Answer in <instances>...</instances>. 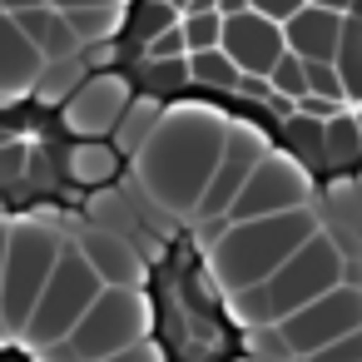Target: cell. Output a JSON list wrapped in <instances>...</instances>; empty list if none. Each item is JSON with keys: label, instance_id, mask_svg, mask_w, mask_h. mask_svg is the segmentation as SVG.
I'll return each mask as SVG.
<instances>
[{"label": "cell", "instance_id": "10", "mask_svg": "<svg viewBox=\"0 0 362 362\" xmlns=\"http://www.w3.org/2000/svg\"><path fill=\"white\" fill-rule=\"evenodd\" d=\"M129 100H134V90H129V80H124L119 70H115V75H90V80L70 95V105L60 110L70 139H110Z\"/></svg>", "mask_w": 362, "mask_h": 362}, {"label": "cell", "instance_id": "31", "mask_svg": "<svg viewBox=\"0 0 362 362\" xmlns=\"http://www.w3.org/2000/svg\"><path fill=\"white\" fill-rule=\"evenodd\" d=\"M25 164H30V154L21 149V144H0V189H11V184H21L25 179Z\"/></svg>", "mask_w": 362, "mask_h": 362}, {"label": "cell", "instance_id": "14", "mask_svg": "<svg viewBox=\"0 0 362 362\" xmlns=\"http://www.w3.org/2000/svg\"><path fill=\"white\" fill-rule=\"evenodd\" d=\"M40 70H45V60L35 55V45L21 35V25L11 16H0V105L30 95Z\"/></svg>", "mask_w": 362, "mask_h": 362}, {"label": "cell", "instance_id": "42", "mask_svg": "<svg viewBox=\"0 0 362 362\" xmlns=\"http://www.w3.org/2000/svg\"><path fill=\"white\" fill-rule=\"evenodd\" d=\"M6 238H11V218H0V268H6Z\"/></svg>", "mask_w": 362, "mask_h": 362}, {"label": "cell", "instance_id": "6", "mask_svg": "<svg viewBox=\"0 0 362 362\" xmlns=\"http://www.w3.org/2000/svg\"><path fill=\"white\" fill-rule=\"evenodd\" d=\"M134 342H149V308L134 288H105L95 308L80 317V327L65 337V352L75 362H100L115 357Z\"/></svg>", "mask_w": 362, "mask_h": 362}, {"label": "cell", "instance_id": "25", "mask_svg": "<svg viewBox=\"0 0 362 362\" xmlns=\"http://www.w3.org/2000/svg\"><path fill=\"white\" fill-rule=\"evenodd\" d=\"M189 80H194V85H204V90L233 95L243 75L233 70V60H228L223 50H204V55H189Z\"/></svg>", "mask_w": 362, "mask_h": 362}, {"label": "cell", "instance_id": "23", "mask_svg": "<svg viewBox=\"0 0 362 362\" xmlns=\"http://www.w3.org/2000/svg\"><path fill=\"white\" fill-rule=\"evenodd\" d=\"M322 204H327V233L332 238L337 233H362V204H357V184L352 179H332Z\"/></svg>", "mask_w": 362, "mask_h": 362}, {"label": "cell", "instance_id": "46", "mask_svg": "<svg viewBox=\"0 0 362 362\" xmlns=\"http://www.w3.org/2000/svg\"><path fill=\"white\" fill-rule=\"evenodd\" d=\"M6 139H11V134H6V129H0V144H6Z\"/></svg>", "mask_w": 362, "mask_h": 362}, {"label": "cell", "instance_id": "29", "mask_svg": "<svg viewBox=\"0 0 362 362\" xmlns=\"http://www.w3.org/2000/svg\"><path fill=\"white\" fill-rule=\"evenodd\" d=\"M303 75H308V95L332 100V105H347V90H342L337 65H303Z\"/></svg>", "mask_w": 362, "mask_h": 362}, {"label": "cell", "instance_id": "30", "mask_svg": "<svg viewBox=\"0 0 362 362\" xmlns=\"http://www.w3.org/2000/svg\"><path fill=\"white\" fill-rule=\"evenodd\" d=\"M80 65H85V75H115L119 70V40L80 45Z\"/></svg>", "mask_w": 362, "mask_h": 362}, {"label": "cell", "instance_id": "38", "mask_svg": "<svg viewBox=\"0 0 362 362\" xmlns=\"http://www.w3.org/2000/svg\"><path fill=\"white\" fill-rule=\"evenodd\" d=\"M100 362H164V352H159L154 342H134V347H124V352H115V357H100Z\"/></svg>", "mask_w": 362, "mask_h": 362}, {"label": "cell", "instance_id": "33", "mask_svg": "<svg viewBox=\"0 0 362 362\" xmlns=\"http://www.w3.org/2000/svg\"><path fill=\"white\" fill-rule=\"evenodd\" d=\"M308 362H362V327L347 332V337H337L332 347H322V352L308 357Z\"/></svg>", "mask_w": 362, "mask_h": 362}, {"label": "cell", "instance_id": "19", "mask_svg": "<svg viewBox=\"0 0 362 362\" xmlns=\"http://www.w3.org/2000/svg\"><path fill=\"white\" fill-rule=\"evenodd\" d=\"M278 129H283V139H288L283 154H293L308 174H313V169H327V149H322V129H327V124H317V119H308V115H293V119L278 124Z\"/></svg>", "mask_w": 362, "mask_h": 362}, {"label": "cell", "instance_id": "36", "mask_svg": "<svg viewBox=\"0 0 362 362\" xmlns=\"http://www.w3.org/2000/svg\"><path fill=\"white\" fill-rule=\"evenodd\" d=\"M45 6L75 16V11H124V0H45Z\"/></svg>", "mask_w": 362, "mask_h": 362}, {"label": "cell", "instance_id": "24", "mask_svg": "<svg viewBox=\"0 0 362 362\" xmlns=\"http://www.w3.org/2000/svg\"><path fill=\"white\" fill-rule=\"evenodd\" d=\"M184 16H179V6L174 0H139V11L129 16V45H149V40H159L164 30H174Z\"/></svg>", "mask_w": 362, "mask_h": 362}, {"label": "cell", "instance_id": "16", "mask_svg": "<svg viewBox=\"0 0 362 362\" xmlns=\"http://www.w3.org/2000/svg\"><path fill=\"white\" fill-rule=\"evenodd\" d=\"M16 25H21V35L35 45V55H40L45 65L80 55V40H75L65 11H55V6H35V11H25V16H16Z\"/></svg>", "mask_w": 362, "mask_h": 362}, {"label": "cell", "instance_id": "41", "mask_svg": "<svg viewBox=\"0 0 362 362\" xmlns=\"http://www.w3.org/2000/svg\"><path fill=\"white\" fill-rule=\"evenodd\" d=\"M308 6H322V11H337V16H352L357 0H308Z\"/></svg>", "mask_w": 362, "mask_h": 362}, {"label": "cell", "instance_id": "37", "mask_svg": "<svg viewBox=\"0 0 362 362\" xmlns=\"http://www.w3.org/2000/svg\"><path fill=\"white\" fill-rule=\"evenodd\" d=\"M233 95H243V100H253V105H268V100H273V85H268L263 75H243Z\"/></svg>", "mask_w": 362, "mask_h": 362}, {"label": "cell", "instance_id": "47", "mask_svg": "<svg viewBox=\"0 0 362 362\" xmlns=\"http://www.w3.org/2000/svg\"><path fill=\"white\" fill-rule=\"evenodd\" d=\"M357 129H362V115H357Z\"/></svg>", "mask_w": 362, "mask_h": 362}, {"label": "cell", "instance_id": "34", "mask_svg": "<svg viewBox=\"0 0 362 362\" xmlns=\"http://www.w3.org/2000/svg\"><path fill=\"white\" fill-rule=\"evenodd\" d=\"M303 6H308V0H248V11L263 16V21H273V25H288Z\"/></svg>", "mask_w": 362, "mask_h": 362}, {"label": "cell", "instance_id": "3", "mask_svg": "<svg viewBox=\"0 0 362 362\" xmlns=\"http://www.w3.org/2000/svg\"><path fill=\"white\" fill-rule=\"evenodd\" d=\"M322 228L317 209H293L278 218H253V223H228V233L209 248V273L214 283L233 298L243 288H258L268 273H278L313 233Z\"/></svg>", "mask_w": 362, "mask_h": 362}, {"label": "cell", "instance_id": "44", "mask_svg": "<svg viewBox=\"0 0 362 362\" xmlns=\"http://www.w3.org/2000/svg\"><path fill=\"white\" fill-rule=\"evenodd\" d=\"M352 184H357V204H362V174H357V179H352Z\"/></svg>", "mask_w": 362, "mask_h": 362}, {"label": "cell", "instance_id": "40", "mask_svg": "<svg viewBox=\"0 0 362 362\" xmlns=\"http://www.w3.org/2000/svg\"><path fill=\"white\" fill-rule=\"evenodd\" d=\"M214 11H218L223 21H233V16H243V11H248V0H214Z\"/></svg>", "mask_w": 362, "mask_h": 362}, {"label": "cell", "instance_id": "43", "mask_svg": "<svg viewBox=\"0 0 362 362\" xmlns=\"http://www.w3.org/2000/svg\"><path fill=\"white\" fill-rule=\"evenodd\" d=\"M11 337H16V332H11V327H6V317H0V347H6V342H11Z\"/></svg>", "mask_w": 362, "mask_h": 362}, {"label": "cell", "instance_id": "13", "mask_svg": "<svg viewBox=\"0 0 362 362\" xmlns=\"http://www.w3.org/2000/svg\"><path fill=\"white\" fill-rule=\"evenodd\" d=\"M337 40H342V16L337 11H322V6H303L283 25V45L303 65H332L337 60Z\"/></svg>", "mask_w": 362, "mask_h": 362}, {"label": "cell", "instance_id": "1", "mask_svg": "<svg viewBox=\"0 0 362 362\" xmlns=\"http://www.w3.org/2000/svg\"><path fill=\"white\" fill-rule=\"evenodd\" d=\"M228 139V115L209 110V105H169L159 129L149 134V144L134 154V179L144 189V199L164 214H184L194 218L218 154Z\"/></svg>", "mask_w": 362, "mask_h": 362}, {"label": "cell", "instance_id": "17", "mask_svg": "<svg viewBox=\"0 0 362 362\" xmlns=\"http://www.w3.org/2000/svg\"><path fill=\"white\" fill-rule=\"evenodd\" d=\"M164 110H169V105H159L154 95H134V100L124 105V115H119L115 134H110V149H115L119 159H129V164H134V154H139V149L149 144V134L159 129Z\"/></svg>", "mask_w": 362, "mask_h": 362}, {"label": "cell", "instance_id": "15", "mask_svg": "<svg viewBox=\"0 0 362 362\" xmlns=\"http://www.w3.org/2000/svg\"><path fill=\"white\" fill-rule=\"evenodd\" d=\"M60 174L75 189H110L119 179V154L110 149V139H75L60 154Z\"/></svg>", "mask_w": 362, "mask_h": 362}, {"label": "cell", "instance_id": "5", "mask_svg": "<svg viewBox=\"0 0 362 362\" xmlns=\"http://www.w3.org/2000/svg\"><path fill=\"white\" fill-rule=\"evenodd\" d=\"M60 248L65 238L55 228H45L40 218H21L11 223V238H6V268H0V317H6L11 332L25 327L35 298L45 293L55 263H60Z\"/></svg>", "mask_w": 362, "mask_h": 362}, {"label": "cell", "instance_id": "39", "mask_svg": "<svg viewBox=\"0 0 362 362\" xmlns=\"http://www.w3.org/2000/svg\"><path fill=\"white\" fill-rule=\"evenodd\" d=\"M35 6H45V0H0V16H25V11H35Z\"/></svg>", "mask_w": 362, "mask_h": 362}, {"label": "cell", "instance_id": "28", "mask_svg": "<svg viewBox=\"0 0 362 362\" xmlns=\"http://www.w3.org/2000/svg\"><path fill=\"white\" fill-rule=\"evenodd\" d=\"M268 85H273V95H283V100H293V105H298V100L308 95V75H303V60L283 50V60H278V65L268 70Z\"/></svg>", "mask_w": 362, "mask_h": 362}, {"label": "cell", "instance_id": "18", "mask_svg": "<svg viewBox=\"0 0 362 362\" xmlns=\"http://www.w3.org/2000/svg\"><path fill=\"white\" fill-rule=\"evenodd\" d=\"M90 75H85V65H80V55H70V60H50L45 70H40V80H35V100L45 105V110H65L70 105V95L85 85Z\"/></svg>", "mask_w": 362, "mask_h": 362}, {"label": "cell", "instance_id": "11", "mask_svg": "<svg viewBox=\"0 0 362 362\" xmlns=\"http://www.w3.org/2000/svg\"><path fill=\"white\" fill-rule=\"evenodd\" d=\"M218 50L233 60L238 75H263V80H268V70L283 60L288 45H283V25H273V21L243 11V16L223 21V40H218Z\"/></svg>", "mask_w": 362, "mask_h": 362}, {"label": "cell", "instance_id": "32", "mask_svg": "<svg viewBox=\"0 0 362 362\" xmlns=\"http://www.w3.org/2000/svg\"><path fill=\"white\" fill-rule=\"evenodd\" d=\"M184 55H189V50H184V30H179V25L144 45V60H184ZM144 60H139V65H144Z\"/></svg>", "mask_w": 362, "mask_h": 362}, {"label": "cell", "instance_id": "4", "mask_svg": "<svg viewBox=\"0 0 362 362\" xmlns=\"http://www.w3.org/2000/svg\"><path fill=\"white\" fill-rule=\"evenodd\" d=\"M105 293V283L95 278V268L80 258V248L75 243H65L60 248V263H55V273H50V283H45V293L35 298V308H30V317H25V327L16 332L25 347H55V342H65L75 327H80V317L95 308V298Z\"/></svg>", "mask_w": 362, "mask_h": 362}, {"label": "cell", "instance_id": "45", "mask_svg": "<svg viewBox=\"0 0 362 362\" xmlns=\"http://www.w3.org/2000/svg\"><path fill=\"white\" fill-rule=\"evenodd\" d=\"M352 16H362V0H357V6H352Z\"/></svg>", "mask_w": 362, "mask_h": 362}, {"label": "cell", "instance_id": "12", "mask_svg": "<svg viewBox=\"0 0 362 362\" xmlns=\"http://www.w3.org/2000/svg\"><path fill=\"white\" fill-rule=\"evenodd\" d=\"M80 258L95 268V278L105 283V288H134L139 293V283H144V248L139 243H129V238H119V233H105V228H85L80 233Z\"/></svg>", "mask_w": 362, "mask_h": 362}, {"label": "cell", "instance_id": "26", "mask_svg": "<svg viewBox=\"0 0 362 362\" xmlns=\"http://www.w3.org/2000/svg\"><path fill=\"white\" fill-rule=\"evenodd\" d=\"M65 21H70V30H75L80 45H100V40H115L124 11H75V16H65Z\"/></svg>", "mask_w": 362, "mask_h": 362}, {"label": "cell", "instance_id": "9", "mask_svg": "<svg viewBox=\"0 0 362 362\" xmlns=\"http://www.w3.org/2000/svg\"><path fill=\"white\" fill-rule=\"evenodd\" d=\"M263 154H268V139H263L253 124H233V119H228V139H223L218 169H214V179H209V189H204V199H199V209H194V223L223 218L228 204L238 199V189L248 184V174L263 164Z\"/></svg>", "mask_w": 362, "mask_h": 362}, {"label": "cell", "instance_id": "8", "mask_svg": "<svg viewBox=\"0 0 362 362\" xmlns=\"http://www.w3.org/2000/svg\"><path fill=\"white\" fill-rule=\"evenodd\" d=\"M273 327H278L288 357H303V362H308V357H317L322 347H332L337 337H347V332L362 327V288H357V283H337L332 293L313 298L308 308H298L293 317H283V322H273Z\"/></svg>", "mask_w": 362, "mask_h": 362}, {"label": "cell", "instance_id": "20", "mask_svg": "<svg viewBox=\"0 0 362 362\" xmlns=\"http://www.w3.org/2000/svg\"><path fill=\"white\" fill-rule=\"evenodd\" d=\"M194 80H189V55L184 60H144L139 65V95H154L159 105L184 95Z\"/></svg>", "mask_w": 362, "mask_h": 362}, {"label": "cell", "instance_id": "35", "mask_svg": "<svg viewBox=\"0 0 362 362\" xmlns=\"http://www.w3.org/2000/svg\"><path fill=\"white\" fill-rule=\"evenodd\" d=\"M298 115H308V119L327 124L332 115H342V105H332V100H317V95H303V100H298Z\"/></svg>", "mask_w": 362, "mask_h": 362}, {"label": "cell", "instance_id": "27", "mask_svg": "<svg viewBox=\"0 0 362 362\" xmlns=\"http://www.w3.org/2000/svg\"><path fill=\"white\" fill-rule=\"evenodd\" d=\"M179 30H184V50H189V55H204V50H218V40H223V16H218V11L184 16Z\"/></svg>", "mask_w": 362, "mask_h": 362}, {"label": "cell", "instance_id": "21", "mask_svg": "<svg viewBox=\"0 0 362 362\" xmlns=\"http://www.w3.org/2000/svg\"><path fill=\"white\" fill-rule=\"evenodd\" d=\"M337 75H342V90L347 100L362 105V16H342V40H337Z\"/></svg>", "mask_w": 362, "mask_h": 362}, {"label": "cell", "instance_id": "22", "mask_svg": "<svg viewBox=\"0 0 362 362\" xmlns=\"http://www.w3.org/2000/svg\"><path fill=\"white\" fill-rule=\"evenodd\" d=\"M322 149H327V169H347L362 159V129H357V115H332L327 129H322Z\"/></svg>", "mask_w": 362, "mask_h": 362}, {"label": "cell", "instance_id": "7", "mask_svg": "<svg viewBox=\"0 0 362 362\" xmlns=\"http://www.w3.org/2000/svg\"><path fill=\"white\" fill-rule=\"evenodd\" d=\"M293 209H313V174L293 154L268 149L223 218L228 223H253V218H278V214H293Z\"/></svg>", "mask_w": 362, "mask_h": 362}, {"label": "cell", "instance_id": "2", "mask_svg": "<svg viewBox=\"0 0 362 362\" xmlns=\"http://www.w3.org/2000/svg\"><path fill=\"white\" fill-rule=\"evenodd\" d=\"M337 283H347V253L337 248V238L327 228H317L278 273H268L258 288H243L228 298L233 317L248 327H273L283 317H293L298 308H308L313 298L332 293Z\"/></svg>", "mask_w": 362, "mask_h": 362}]
</instances>
